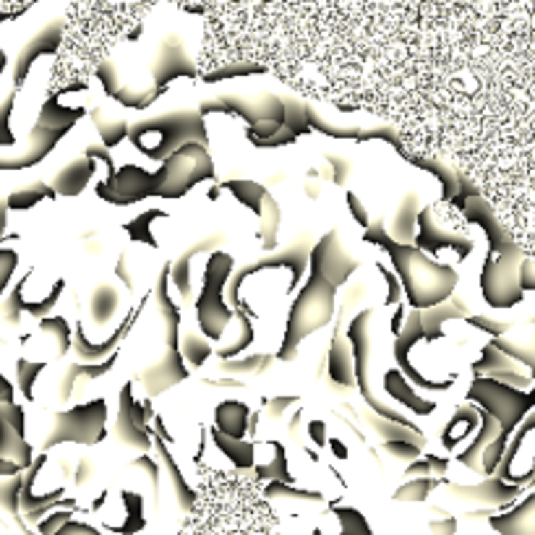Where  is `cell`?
Returning a JSON list of instances; mask_svg holds the SVG:
<instances>
[{"instance_id":"1","label":"cell","mask_w":535,"mask_h":535,"mask_svg":"<svg viewBox=\"0 0 535 535\" xmlns=\"http://www.w3.org/2000/svg\"><path fill=\"white\" fill-rule=\"evenodd\" d=\"M152 5H110L81 3L68 8L63 42L55 55L50 76V94H65L84 87L89 76L113 52L120 37H128L141 24Z\"/></svg>"}]
</instances>
